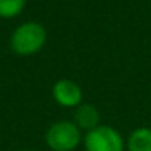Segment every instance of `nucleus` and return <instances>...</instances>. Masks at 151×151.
<instances>
[{
  "mask_svg": "<svg viewBox=\"0 0 151 151\" xmlns=\"http://www.w3.org/2000/svg\"><path fill=\"white\" fill-rule=\"evenodd\" d=\"M47 41V31L41 23L28 21L13 31L10 37V47L21 57L34 55L44 47Z\"/></svg>",
  "mask_w": 151,
  "mask_h": 151,
  "instance_id": "1",
  "label": "nucleus"
},
{
  "mask_svg": "<svg viewBox=\"0 0 151 151\" xmlns=\"http://www.w3.org/2000/svg\"><path fill=\"white\" fill-rule=\"evenodd\" d=\"M81 143V130L72 120H59L46 132V145L52 151H73Z\"/></svg>",
  "mask_w": 151,
  "mask_h": 151,
  "instance_id": "2",
  "label": "nucleus"
},
{
  "mask_svg": "<svg viewBox=\"0 0 151 151\" xmlns=\"http://www.w3.org/2000/svg\"><path fill=\"white\" fill-rule=\"evenodd\" d=\"M85 150L86 151H125L124 137L117 128L111 125H99L85 135Z\"/></svg>",
  "mask_w": 151,
  "mask_h": 151,
  "instance_id": "3",
  "label": "nucleus"
},
{
  "mask_svg": "<svg viewBox=\"0 0 151 151\" xmlns=\"http://www.w3.org/2000/svg\"><path fill=\"white\" fill-rule=\"evenodd\" d=\"M52 98L62 107H78L83 102V91L80 85L73 80H57L52 86Z\"/></svg>",
  "mask_w": 151,
  "mask_h": 151,
  "instance_id": "4",
  "label": "nucleus"
},
{
  "mask_svg": "<svg viewBox=\"0 0 151 151\" xmlns=\"http://www.w3.org/2000/svg\"><path fill=\"white\" fill-rule=\"evenodd\" d=\"M99 111L96 109V106L88 104V102H81L78 107L75 109V124L80 130H93V128L99 127Z\"/></svg>",
  "mask_w": 151,
  "mask_h": 151,
  "instance_id": "5",
  "label": "nucleus"
},
{
  "mask_svg": "<svg viewBox=\"0 0 151 151\" xmlns=\"http://www.w3.org/2000/svg\"><path fill=\"white\" fill-rule=\"evenodd\" d=\"M125 145L127 151H151V128L138 127L132 130Z\"/></svg>",
  "mask_w": 151,
  "mask_h": 151,
  "instance_id": "6",
  "label": "nucleus"
},
{
  "mask_svg": "<svg viewBox=\"0 0 151 151\" xmlns=\"http://www.w3.org/2000/svg\"><path fill=\"white\" fill-rule=\"evenodd\" d=\"M26 7V0H0V18H15Z\"/></svg>",
  "mask_w": 151,
  "mask_h": 151,
  "instance_id": "7",
  "label": "nucleus"
},
{
  "mask_svg": "<svg viewBox=\"0 0 151 151\" xmlns=\"http://www.w3.org/2000/svg\"><path fill=\"white\" fill-rule=\"evenodd\" d=\"M24 151H34V150H24Z\"/></svg>",
  "mask_w": 151,
  "mask_h": 151,
  "instance_id": "8",
  "label": "nucleus"
}]
</instances>
